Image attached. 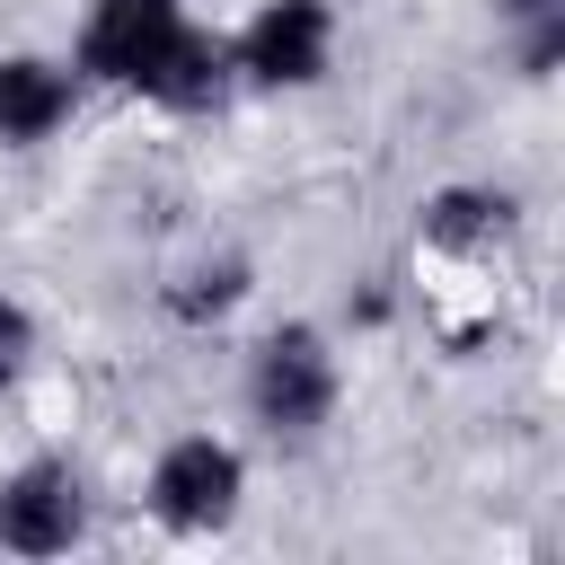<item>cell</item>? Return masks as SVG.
<instances>
[{
    "label": "cell",
    "instance_id": "9",
    "mask_svg": "<svg viewBox=\"0 0 565 565\" xmlns=\"http://www.w3.org/2000/svg\"><path fill=\"white\" fill-rule=\"evenodd\" d=\"M26 362H35V318H26V309L0 291V388H9Z\"/></svg>",
    "mask_w": 565,
    "mask_h": 565
},
{
    "label": "cell",
    "instance_id": "8",
    "mask_svg": "<svg viewBox=\"0 0 565 565\" xmlns=\"http://www.w3.org/2000/svg\"><path fill=\"white\" fill-rule=\"evenodd\" d=\"M238 291H247V265H238V256H212V265H194V274H177V282H168V309L203 327V318L238 309Z\"/></svg>",
    "mask_w": 565,
    "mask_h": 565
},
{
    "label": "cell",
    "instance_id": "7",
    "mask_svg": "<svg viewBox=\"0 0 565 565\" xmlns=\"http://www.w3.org/2000/svg\"><path fill=\"white\" fill-rule=\"evenodd\" d=\"M503 230H512V194H494V185H441L424 203V247H441V256H477Z\"/></svg>",
    "mask_w": 565,
    "mask_h": 565
},
{
    "label": "cell",
    "instance_id": "5",
    "mask_svg": "<svg viewBox=\"0 0 565 565\" xmlns=\"http://www.w3.org/2000/svg\"><path fill=\"white\" fill-rule=\"evenodd\" d=\"M88 530V494L62 459H26L18 477H0V547L9 556H62Z\"/></svg>",
    "mask_w": 565,
    "mask_h": 565
},
{
    "label": "cell",
    "instance_id": "4",
    "mask_svg": "<svg viewBox=\"0 0 565 565\" xmlns=\"http://www.w3.org/2000/svg\"><path fill=\"white\" fill-rule=\"evenodd\" d=\"M327 53H335L327 0H274V9H256V26L230 44V62H238L256 88H309V79H327Z\"/></svg>",
    "mask_w": 565,
    "mask_h": 565
},
{
    "label": "cell",
    "instance_id": "6",
    "mask_svg": "<svg viewBox=\"0 0 565 565\" xmlns=\"http://www.w3.org/2000/svg\"><path fill=\"white\" fill-rule=\"evenodd\" d=\"M71 97H79V79L62 62H35V53L0 62V150H35L44 132H62Z\"/></svg>",
    "mask_w": 565,
    "mask_h": 565
},
{
    "label": "cell",
    "instance_id": "2",
    "mask_svg": "<svg viewBox=\"0 0 565 565\" xmlns=\"http://www.w3.org/2000/svg\"><path fill=\"white\" fill-rule=\"evenodd\" d=\"M247 406H256V424L282 433V441L318 433V424L335 415V353H327V335H318V327H274V335L256 344V362H247Z\"/></svg>",
    "mask_w": 565,
    "mask_h": 565
},
{
    "label": "cell",
    "instance_id": "1",
    "mask_svg": "<svg viewBox=\"0 0 565 565\" xmlns=\"http://www.w3.org/2000/svg\"><path fill=\"white\" fill-rule=\"evenodd\" d=\"M79 71L106 88H141L177 115H203L230 97L238 62L221 35H203L185 18V0H97L79 26Z\"/></svg>",
    "mask_w": 565,
    "mask_h": 565
},
{
    "label": "cell",
    "instance_id": "3",
    "mask_svg": "<svg viewBox=\"0 0 565 565\" xmlns=\"http://www.w3.org/2000/svg\"><path fill=\"white\" fill-rule=\"evenodd\" d=\"M238 486H247L238 450L212 441V433H185V441H168L159 468H150V512L194 539V530H221V521L238 512Z\"/></svg>",
    "mask_w": 565,
    "mask_h": 565
}]
</instances>
